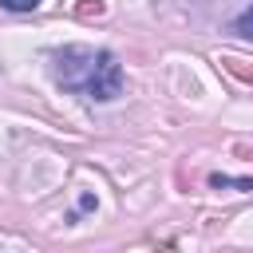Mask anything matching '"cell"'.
<instances>
[{
  "label": "cell",
  "mask_w": 253,
  "mask_h": 253,
  "mask_svg": "<svg viewBox=\"0 0 253 253\" xmlns=\"http://www.w3.org/2000/svg\"><path fill=\"white\" fill-rule=\"evenodd\" d=\"M217 63H221L229 75H237L241 83H253V63H249V59H237V55H221Z\"/></svg>",
  "instance_id": "7a4b0ae2"
},
{
  "label": "cell",
  "mask_w": 253,
  "mask_h": 253,
  "mask_svg": "<svg viewBox=\"0 0 253 253\" xmlns=\"http://www.w3.org/2000/svg\"><path fill=\"white\" fill-rule=\"evenodd\" d=\"M51 79L63 91H75L95 103H111L123 95V67L111 51L87 47V43H67L51 51Z\"/></svg>",
  "instance_id": "6da1fadb"
},
{
  "label": "cell",
  "mask_w": 253,
  "mask_h": 253,
  "mask_svg": "<svg viewBox=\"0 0 253 253\" xmlns=\"http://www.w3.org/2000/svg\"><path fill=\"white\" fill-rule=\"evenodd\" d=\"M0 8L4 12H36L40 0H0Z\"/></svg>",
  "instance_id": "8992f818"
},
{
  "label": "cell",
  "mask_w": 253,
  "mask_h": 253,
  "mask_svg": "<svg viewBox=\"0 0 253 253\" xmlns=\"http://www.w3.org/2000/svg\"><path fill=\"white\" fill-rule=\"evenodd\" d=\"M233 32H237V36H245V40H253V4L233 20Z\"/></svg>",
  "instance_id": "5b68a950"
},
{
  "label": "cell",
  "mask_w": 253,
  "mask_h": 253,
  "mask_svg": "<svg viewBox=\"0 0 253 253\" xmlns=\"http://www.w3.org/2000/svg\"><path fill=\"white\" fill-rule=\"evenodd\" d=\"M103 12H107L103 0H79V4H75V16H79V20H99Z\"/></svg>",
  "instance_id": "277c9868"
},
{
  "label": "cell",
  "mask_w": 253,
  "mask_h": 253,
  "mask_svg": "<svg viewBox=\"0 0 253 253\" xmlns=\"http://www.w3.org/2000/svg\"><path fill=\"white\" fill-rule=\"evenodd\" d=\"M210 186L213 190H253V178H225V174H210Z\"/></svg>",
  "instance_id": "3957f363"
}]
</instances>
